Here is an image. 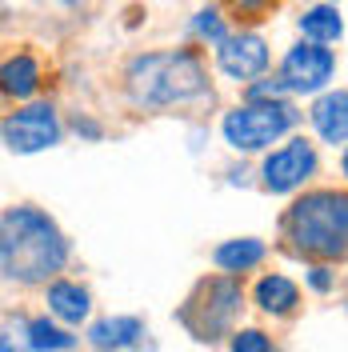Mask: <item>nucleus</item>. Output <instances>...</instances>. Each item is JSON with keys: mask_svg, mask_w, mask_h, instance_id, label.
<instances>
[{"mask_svg": "<svg viewBox=\"0 0 348 352\" xmlns=\"http://www.w3.org/2000/svg\"><path fill=\"white\" fill-rule=\"evenodd\" d=\"M308 285L316 288V292H328V288H332V272H328L325 264H316V268H308Z\"/></svg>", "mask_w": 348, "mask_h": 352, "instance_id": "412c9836", "label": "nucleus"}, {"mask_svg": "<svg viewBox=\"0 0 348 352\" xmlns=\"http://www.w3.org/2000/svg\"><path fill=\"white\" fill-rule=\"evenodd\" d=\"M228 4H232V8H240V12H261L268 0H228Z\"/></svg>", "mask_w": 348, "mask_h": 352, "instance_id": "4be33fe9", "label": "nucleus"}, {"mask_svg": "<svg viewBox=\"0 0 348 352\" xmlns=\"http://www.w3.org/2000/svg\"><path fill=\"white\" fill-rule=\"evenodd\" d=\"M332 68H336L332 52L308 41V44H296V48L284 56L281 80L292 88V92H320V88L332 80Z\"/></svg>", "mask_w": 348, "mask_h": 352, "instance_id": "0eeeda50", "label": "nucleus"}, {"mask_svg": "<svg viewBox=\"0 0 348 352\" xmlns=\"http://www.w3.org/2000/svg\"><path fill=\"white\" fill-rule=\"evenodd\" d=\"M301 116L292 104H284V100H264V104H244V109H232L224 116V140L240 148V153H257L264 144H272L276 136L292 129Z\"/></svg>", "mask_w": 348, "mask_h": 352, "instance_id": "20e7f679", "label": "nucleus"}, {"mask_svg": "<svg viewBox=\"0 0 348 352\" xmlns=\"http://www.w3.org/2000/svg\"><path fill=\"white\" fill-rule=\"evenodd\" d=\"M68 261V244L56 224L36 208H8L0 217V268L8 280L36 285L61 272Z\"/></svg>", "mask_w": 348, "mask_h": 352, "instance_id": "f257e3e1", "label": "nucleus"}, {"mask_svg": "<svg viewBox=\"0 0 348 352\" xmlns=\"http://www.w3.org/2000/svg\"><path fill=\"white\" fill-rule=\"evenodd\" d=\"M61 4H80V0H61Z\"/></svg>", "mask_w": 348, "mask_h": 352, "instance_id": "393cba45", "label": "nucleus"}, {"mask_svg": "<svg viewBox=\"0 0 348 352\" xmlns=\"http://www.w3.org/2000/svg\"><path fill=\"white\" fill-rule=\"evenodd\" d=\"M232 352H272V340L261 329H244L232 332Z\"/></svg>", "mask_w": 348, "mask_h": 352, "instance_id": "aec40b11", "label": "nucleus"}, {"mask_svg": "<svg viewBox=\"0 0 348 352\" xmlns=\"http://www.w3.org/2000/svg\"><path fill=\"white\" fill-rule=\"evenodd\" d=\"M213 261H217V268H224V272H248V268H257V264L264 261V244L252 241V236H244V241H224L213 252Z\"/></svg>", "mask_w": 348, "mask_h": 352, "instance_id": "4468645a", "label": "nucleus"}, {"mask_svg": "<svg viewBox=\"0 0 348 352\" xmlns=\"http://www.w3.org/2000/svg\"><path fill=\"white\" fill-rule=\"evenodd\" d=\"M217 65L224 76L232 80H252L268 68V44L257 36V32H240V36H228V41L217 48Z\"/></svg>", "mask_w": 348, "mask_h": 352, "instance_id": "1a4fd4ad", "label": "nucleus"}, {"mask_svg": "<svg viewBox=\"0 0 348 352\" xmlns=\"http://www.w3.org/2000/svg\"><path fill=\"white\" fill-rule=\"evenodd\" d=\"M88 292L80 285H72V280H52L48 285V312L56 316V320H65V324H80L88 316Z\"/></svg>", "mask_w": 348, "mask_h": 352, "instance_id": "9b49d317", "label": "nucleus"}, {"mask_svg": "<svg viewBox=\"0 0 348 352\" xmlns=\"http://www.w3.org/2000/svg\"><path fill=\"white\" fill-rule=\"evenodd\" d=\"M312 129L320 132V140L328 144H345L348 140V92H325L312 104Z\"/></svg>", "mask_w": 348, "mask_h": 352, "instance_id": "9d476101", "label": "nucleus"}, {"mask_svg": "<svg viewBox=\"0 0 348 352\" xmlns=\"http://www.w3.org/2000/svg\"><path fill=\"white\" fill-rule=\"evenodd\" d=\"M36 85H41V65H36L32 56H12V60L4 65V92H8V96L24 100V96L36 92Z\"/></svg>", "mask_w": 348, "mask_h": 352, "instance_id": "dca6fc26", "label": "nucleus"}, {"mask_svg": "<svg viewBox=\"0 0 348 352\" xmlns=\"http://www.w3.org/2000/svg\"><path fill=\"white\" fill-rule=\"evenodd\" d=\"M28 349H32V324H21V320L12 324L8 320L4 324V349L0 352H28Z\"/></svg>", "mask_w": 348, "mask_h": 352, "instance_id": "6ab92c4d", "label": "nucleus"}, {"mask_svg": "<svg viewBox=\"0 0 348 352\" xmlns=\"http://www.w3.org/2000/svg\"><path fill=\"white\" fill-rule=\"evenodd\" d=\"M76 132H88V136H96V132H100V129H96L92 120H80V116H76Z\"/></svg>", "mask_w": 348, "mask_h": 352, "instance_id": "5701e85b", "label": "nucleus"}, {"mask_svg": "<svg viewBox=\"0 0 348 352\" xmlns=\"http://www.w3.org/2000/svg\"><path fill=\"white\" fill-rule=\"evenodd\" d=\"M345 176H348V148H345Z\"/></svg>", "mask_w": 348, "mask_h": 352, "instance_id": "b1692460", "label": "nucleus"}, {"mask_svg": "<svg viewBox=\"0 0 348 352\" xmlns=\"http://www.w3.org/2000/svg\"><path fill=\"white\" fill-rule=\"evenodd\" d=\"M129 88L132 100L144 109H168L180 100L200 96L208 80H204V65L193 52H149L136 56L129 68Z\"/></svg>", "mask_w": 348, "mask_h": 352, "instance_id": "f03ea898", "label": "nucleus"}, {"mask_svg": "<svg viewBox=\"0 0 348 352\" xmlns=\"http://www.w3.org/2000/svg\"><path fill=\"white\" fill-rule=\"evenodd\" d=\"M72 344H76V340H72V332L56 329L48 316L32 320V349H41V352H65V349H72Z\"/></svg>", "mask_w": 348, "mask_h": 352, "instance_id": "f3484780", "label": "nucleus"}, {"mask_svg": "<svg viewBox=\"0 0 348 352\" xmlns=\"http://www.w3.org/2000/svg\"><path fill=\"white\" fill-rule=\"evenodd\" d=\"M56 136H61V124L48 104H28L4 120V144L12 153H41L48 144H56Z\"/></svg>", "mask_w": 348, "mask_h": 352, "instance_id": "423d86ee", "label": "nucleus"}, {"mask_svg": "<svg viewBox=\"0 0 348 352\" xmlns=\"http://www.w3.org/2000/svg\"><path fill=\"white\" fill-rule=\"evenodd\" d=\"M193 32L200 36V41H213V44H224V41H228V32H224V21H220V12H213V8L196 12Z\"/></svg>", "mask_w": 348, "mask_h": 352, "instance_id": "a211bd4d", "label": "nucleus"}, {"mask_svg": "<svg viewBox=\"0 0 348 352\" xmlns=\"http://www.w3.org/2000/svg\"><path fill=\"white\" fill-rule=\"evenodd\" d=\"M96 352H105V349H96Z\"/></svg>", "mask_w": 348, "mask_h": 352, "instance_id": "a878e982", "label": "nucleus"}, {"mask_svg": "<svg viewBox=\"0 0 348 352\" xmlns=\"http://www.w3.org/2000/svg\"><path fill=\"white\" fill-rule=\"evenodd\" d=\"M257 305L264 312H272V316H284V312H292V308L301 305V288L292 285L288 276H261V285H257Z\"/></svg>", "mask_w": 348, "mask_h": 352, "instance_id": "ddd939ff", "label": "nucleus"}, {"mask_svg": "<svg viewBox=\"0 0 348 352\" xmlns=\"http://www.w3.org/2000/svg\"><path fill=\"white\" fill-rule=\"evenodd\" d=\"M136 336H144V324H140L136 316H109V320H96V324L88 329V340L105 352L136 344Z\"/></svg>", "mask_w": 348, "mask_h": 352, "instance_id": "f8f14e48", "label": "nucleus"}, {"mask_svg": "<svg viewBox=\"0 0 348 352\" xmlns=\"http://www.w3.org/2000/svg\"><path fill=\"white\" fill-rule=\"evenodd\" d=\"M316 168V153H312V144H308L305 136L301 140H288L281 153H272L264 160V188L268 192H292V188H301L308 176Z\"/></svg>", "mask_w": 348, "mask_h": 352, "instance_id": "6e6552de", "label": "nucleus"}, {"mask_svg": "<svg viewBox=\"0 0 348 352\" xmlns=\"http://www.w3.org/2000/svg\"><path fill=\"white\" fill-rule=\"evenodd\" d=\"M301 32H305L312 44H332V41H340L345 24H340V16H336L332 4H316V8H305V16H301Z\"/></svg>", "mask_w": 348, "mask_h": 352, "instance_id": "2eb2a0df", "label": "nucleus"}, {"mask_svg": "<svg viewBox=\"0 0 348 352\" xmlns=\"http://www.w3.org/2000/svg\"><path fill=\"white\" fill-rule=\"evenodd\" d=\"M288 241L296 244L301 252L312 256H345L348 252V197L345 192H332V188H316L301 197L288 208Z\"/></svg>", "mask_w": 348, "mask_h": 352, "instance_id": "7ed1b4c3", "label": "nucleus"}, {"mask_svg": "<svg viewBox=\"0 0 348 352\" xmlns=\"http://www.w3.org/2000/svg\"><path fill=\"white\" fill-rule=\"evenodd\" d=\"M237 312H240V285L220 276V280L200 285L196 300H188V308L180 312V320L193 329L196 340H217L220 332L232 324Z\"/></svg>", "mask_w": 348, "mask_h": 352, "instance_id": "39448f33", "label": "nucleus"}]
</instances>
